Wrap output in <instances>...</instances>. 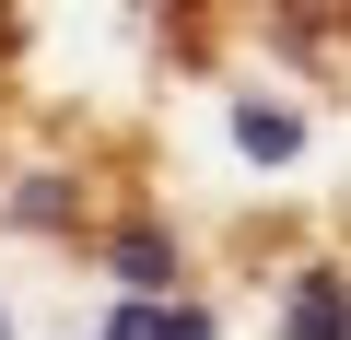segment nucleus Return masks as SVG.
<instances>
[{
    "label": "nucleus",
    "instance_id": "nucleus-1",
    "mask_svg": "<svg viewBox=\"0 0 351 340\" xmlns=\"http://www.w3.org/2000/svg\"><path fill=\"white\" fill-rule=\"evenodd\" d=\"M106 340H211V317H188V305H129Z\"/></svg>",
    "mask_w": 351,
    "mask_h": 340
},
{
    "label": "nucleus",
    "instance_id": "nucleus-2",
    "mask_svg": "<svg viewBox=\"0 0 351 340\" xmlns=\"http://www.w3.org/2000/svg\"><path fill=\"white\" fill-rule=\"evenodd\" d=\"M234 141H246V164H293V141H304V129H293L281 106H246V117H234Z\"/></svg>",
    "mask_w": 351,
    "mask_h": 340
},
{
    "label": "nucleus",
    "instance_id": "nucleus-3",
    "mask_svg": "<svg viewBox=\"0 0 351 340\" xmlns=\"http://www.w3.org/2000/svg\"><path fill=\"white\" fill-rule=\"evenodd\" d=\"M293 340H339V282H328V270H304V293H293Z\"/></svg>",
    "mask_w": 351,
    "mask_h": 340
},
{
    "label": "nucleus",
    "instance_id": "nucleus-4",
    "mask_svg": "<svg viewBox=\"0 0 351 340\" xmlns=\"http://www.w3.org/2000/svg\"><path fill=\"white\" fill-rule=\"evenodd\" d=\"M117 270H129V282H164V270H176V235H117Z\"/></svg>",
    "mask_w": 351,
    "mask_h": 340
}]
</instances>
